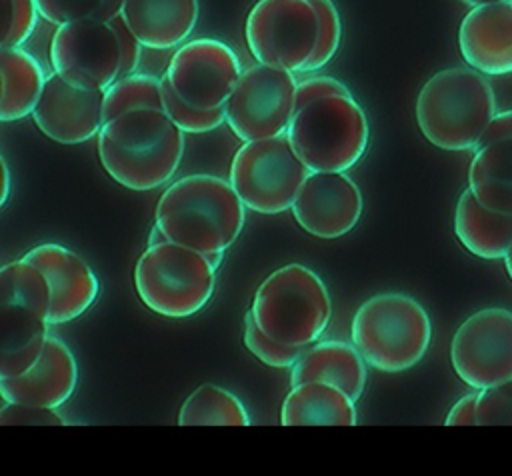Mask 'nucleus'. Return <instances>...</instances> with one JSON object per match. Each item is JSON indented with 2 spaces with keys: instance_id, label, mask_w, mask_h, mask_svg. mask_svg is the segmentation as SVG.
<instances>
[{
  "instance_id": "nucleus-1",
  "label": "nucleus",
  "mask_w": 512,
  "mask_h": 476,
  "mask_svg": "<svg viewBox=\"0 0 512 476\" xmlns=\"http://www.w3.org/2000/svg\"><path fill=\"white\" fill-rule=\"evenodd\" d=\"M368 118L344 82L308 76L296 82L286 136L310 172H346L368 148Z\"/></svg>"
},
{
  "instance_id": "nucleus-2",
  "label": "nucleus",
  "mask_w": 512,
  "mask_h": 476,
  "mask_svg": "<svg viewBox=\"0 0 512 476\" xmlns=\"http://www.w3.org/2000/svg\"><path fill=\"white\" fill-rule=\"evenodd\" d=\"M96 148L102 168L116 184L148 192L176 174L184 154V132L164 108L142 106L104 120Z\"/></svg>"
},
{
  "instance_id": "nucleus-3",
  "label": "nucleus",
  "mask_w": 512,
  "mask_h": 476,
  "mask_svg": "<svg viewBox=\"0 0 512 476\" xmlns=\"http://www.w3.org/2000/svg\"><path fill=\"white\" fill-rule=\"evenodd\" d=\"M246 208L226 178L190 174L158 198L154 228L164 240L206 256L224 254L240 236Z\"/></svg>"
},
{
  "instance_id": "nucleus-4",
  "label": "nucleus",
  "mask_w": 512,
  "mask_h": 476,
  "mask_svg": "<svg viewBox=\"0 0 512 476\" xmlns=\"http://www.w3.org/2000/svg\"><path fill=\"white\" fill-rule=\"evenodd\" d=\"M414 114L432 146L448 152L472 150L496 114V96L488 76L470 66H452L424 82Z\"/></svg>"
},
{
  "instance_id": "nucleus-5",
  "label": "nucleus",
  "mask_w": 512,
  "mask_h": 476,
  "mask_svg": "<svg viewBox=\"0 0 512 476\" xmlns=\"http://www.w3.org/2000/svg\"><path fill=\"white\" fill-rule=\"evenodd\" d=\"M142 44L122 16L106 22H70L56 26L50 40V64L66 82L104 92L140 66Z\"/></svg>"
},
{
  "instance_id": "nucleus-6",
  "label": "nucleus",
  "mask_w": 512,
  "mask_h": 476,
  "mask_svg": "<svg viewBox=\"0 0 512 476\" xmlns=\"http://www.w3.org/2000/svg\"><path fill=\"white\" fill-rule=\"evenodd\" d=\"M350 338L366 366L380 372H404L416 366L432 338L424 306L402 292H382L360 304Z\"/></svg>"
},
{
  "instance_id": "nucleus-7",
  "label": "nucleus",
  "mask_w": 512,
  "mask_h": 476,
  "mask_svg": "<svg viewBox=\"0 0 512 476\" xmlns=\"http://www.w3.org/2000/svg\"><path fill=\"white\" fill-rule=\"evenodd\" d=\"M250 314L268 338L306 348L324 334L332 318V298L314 270L286 264L260 282Z\"/></svg>"
},
{
  "instance_id": "nucleus-8",
  "label": "nucleus",
  "mask_w": 512,
  "mask_h": 476,
  "mask_svg": "<svg viewBox=\"0 0 512 476\" xmlns=\"http://www.w3.org/2000/svg\"><path fill=\"white\" fill-rule=\"evenodd\" d=\"M216 266L212 260L176 242L148 244L134 266V288L142 304L164 318L198 314L212 298Z\"/></svg>"
},
{
  "instance_id": "nucleus-9",
  "label": "nucleus",
  "mask_w": 512,
  "mask_h": 476,
  "mask_svg": "<svg viewBox=\"0 0 512 476\" xmlns=\"http://www.w3.org/2000/svg\"><path fill=\"white\" fill-rule=\"evenodd\" d=\"M310 170L298 158L286 132L244 142L230 164L228 182L246 210L282 214L290 210Z\"/></svg>"
},
{
  "instance_id": "nucleus-10",
  "label": "nucleus",
  "mask_w": 512,
  "mask_h": 476,
  "mask_svg": "<svg viewBox=\"0 0 512 476\" xmlns=\"http://www.w3.org/2000/svg\"><path fill=\"white\" fill-rule=\"evenodd\" d=\"M244 36L256 62L302 74L320 38V12L314 0H258Z\"/></svg>"
},
{
  "instance_id": "nucleus-11",
  "label": "nucleus",
  "mask_w": 512,
  "mask_h": 476,
  "mask_svg": "<svg viewBox=\"0 0 512 476\" xmlns=\"http://www.w3.org/2000/svg\"><path fill=\"white\" fill-rule=\"evenodd\" d=\"M296 82V74L268 64L242 68L224 104L226 124L242 142L286 132Z\"/></svg>"
},
{
  "instance_id": "nucleus-12",
  "label": "nucleus",
  "mask_w": 512,
  "mask_h": 476,
  "mask_svg": "<svg viewBox=\"0 0 512 476\" xmlns=\"http://www.w3.org/2000/svg\"><path fill=\"white\" fill-rule=\"evenodd\" d=\"M242 72L236 52L216 38L182 42L162 78L186 106L200 112L224 110Z\"/></svg>"
},
{
  "instance_id": "nucleus-13",
  "label": "nucleus",
  "mask_w": 512,
  "mask_h": 476,
  "mask_svg": "<svg viewBox=\"0 0 512 476\" xmlns=\"http://www.w3.org/2000/svg\"><path fill=\"white\" fill-rule=\"evenodd\" d=\"M456 376L484 390L512 378V310L490 306L468 316L450 342Z\"/></svg>"
},
{
  "instance_id": "nucleus-14",
  "label": "nucleus",
  "mask_w": 512,
  "mask_h": 476,
  "mask_svg": "<svg viewBox=\"0 0 512 476\" xmlns=\"http://www.w3.org/2000/svg\"><path fill=\"white\" fill-rule=\"evenodd\" d=\"M362 208V192L346 172H310L290 206L298 226L322 240L354 230Z\"/></svg>"
},
{
  "instance_id": "nucleus-15",
  "label": "nucleus",
  "mask_w": 512,
  "mask_h": 476,
  "mask_svg": "<svg viewBox=\"0 0 512 476\" xmlns=\"http://www.w3.org/2000/svg\"><path fill=\"white\" fill-rule=\"evenodd\" d=\"M22 258L30 260L48 282L50 326L80 318L96 302L100 294L98 276L92 266L74 250L58 242H44L28 250Z\"/></svg>"
},
{
  "instance_id": "nucleus-16",
  "label": "nucleus",
  "mask_w": 512,
  "mask_h": 476,
  "mask_svg": "<svg viewBox=\"0 0 512 476\" xmlns=\"http://www.w3.org/2000/svg\"><path fill=\"white\" fill-rule=\"evenodd\" d=\"M104 92L78 88L56 72L48 74L32 110L38 130L58 144H82L102 126Z\"/></svg>"
},
{
  "instance_id": "nucleus-17",
  "label": "nucleus",
  "mask_w": 512,
  "mask_h": 476,
  "mask_svg": "<svg viewBox=\"0 0 512 476\" xmlns=\"http://www.w3.org/2000/svg\"><path fill=\"white\" fill-rule=\"evenodd\" d=\"M468 166V190L494 212L512 214V110L496 112Z\"/></svg>"
},
{
  "instance_id": "nucleus-18",
  "label": "nucleus",
  "mask_w": 512,
  "mask_h": 476,
  "mask_svg": "<svg viewBox=\"0 0 512 476\" xmlns=\"http://www.w3.org/2000/svg\"><path fill=\"white\" fill-rule=\"evenodd\" d=\"M78 384V364L68 344L50 334L38 360L20 376L0 380L4 402L60 408L70 400Z\"/></svg>"
},
{
  "instance_id": "nucleus-19",
  "label": "nucleus",
  "mask_w": 512,
  "mask_h": 476,
  "mask_svg": "<svg viewBox=\"0 0 512 476\" xmlns=\"http://www.w3.org/2000/svg\"><path fill=\"white\" fill-rule=\"evenodd\" d=\"M464 62L484 76L512 72V0L472 6L458 30Z\"/></svg>"
},
{
  "instance_id": "nucleus-20",
  "label": "nucleus",
  "mask_w": 512,
  "mask_h": 476,
  "mask_svg": "<svg viewBox=\"0 0 512 476\" xmlns=\"http://www.w3.org/2000/svg\"><path fill=\"white\" fill-rule=\"evenodd\" d=\"M198 0H124L120 16L148 50L178 48L198 22Z\"/></svg>"
},
{
  "instance_id": "nucleus-21",
  "label": "nucleus",
  "mask_w": 512,
  "mask_h": 476,
  "mask_svg": "<svg viewBox=\"0 0 512 476\" xmlns=\"http://www.w3.org/2000/svg\"><path fill=\"white\" fill-rule=\"evenodd\" d=\"M326 382L344 390L354 402L360 400L366 388L368 370L366 362L352 342L322 340L308 344L298 360L292 364L290 382Z\"/></svg>"
},
{
  "instance_id": "nucleus-22",
  "label": "nucleus",
  "mask_w": 512,
  "mask_h": 476,
  "mask_svg": "<svg viewBox=\"0 0 512 476\" xmlns=\"http://www.w3.org/2000/svg\"><path fill=\"white\" fill-rule=\"evenodd\" d=\"M354 400L326 382H298L284 398L280 410L282 426H354Z\"/></svg>"
},
{
  "instance_id": "nucleus-23",
  "label": "nucleus",
  "mask_w": 512,
  "mask_h": 476,
  "mask_svg": "<svg viewBox=\"0 0 512 476\" xmlns=\"http://www.w3.org/2000/svg\"><path fill=\"white\" fill-rule=\"evenodd\" d=\"M454 234L476 258L502 260L512 244V214L486 208L466 188L456 202Z\"/></svg>"
},
{
  "instance_id": "nucleus-24",
  "label": "nucleus",
  "mask_w": 512,
  "mask_h": 476,
  "mask_svg": "<svg viewBox=\"0 0 512 476\" xmlns=\"http://www.w3.org/2000/svg\"><path fill=\"white\" fill-rule=\"evenodd\" d=\"M48 320L20 304H0V380L24 374L40 356Z\"/></svg>"
},
{
  "instance_id": "nucleus-25",
  "label": "nucleus",
  "mask_w": 512,
  "mask_h": 476,
  "mask_svg": "<svg viewBox=\"0 0 512 476\" xmlns=\"http://www.w3.org/2000/svg\"><path fill=\"white\" fill-rule=\"evenodd\" d=\"M0 74L4 84L0 122H14L30 116L46 80L40 62L22 46L6 48L0 50Z\"/></svg>"
},
{
  "instance_id": "nucleus-26",
  "label": "nucleus",
  "mask_w": 512,
  "mask_h": 476,
  "mask_svg": "<svg viewBox=\"0 0 512 476\" xmlns=\"http://www.w3.org/2000/svg\"><path fill=\"white\" fill-rule=\"evenodd\" d=\"M180 426H250L238 396L216 384H200L180 406Z\"/></svg>"
},
{
  "instance_id": "nucleus-27",
  "label": "nucleus",
  "mask_w": 512,
  "mask_h": 476,
  "mask_svg": "<svg viewBox=\"0 0 512 476\" xmlns=\"http://www.w3.org/2000/svg\"><path fill=\"white\" fill-rule=\"evenodd\" d=\"M0 304H20L48 320L50 288L44 274L26 258L0 266Z\"/></svg>"
},
{
  "instance_id": "nucleus-28",
  "label": "nucleus",
  "mask_w": 512,
  "mask_h": 476,
  "mask_svg": "<svg viewBox=\"0 0 512 476\" xmlns=\"http://www.w3.org/2000/svg\"><path fill=\"white\" fill-rule=\"evenodd\" d=\"M142 106H154L164 108L162 104V92H160V78L152 74H128L124 78H118L114 84H110L104 90V104H102V122L110 120L112 116L142 108Z\"/></svg>"
},
{
  "instance_id": "nucleus-29",
  "label": "nucleus",
  "mask_w": 512,
  "mask_h": 476,
  "mask_svg": "<svg viewBox=\"0 0 512 476\" xmlns=\"http://www.w3.org/2000/svg\"><path fill=\"white\" fill-rule=\"evenodd\" d=\"M38 16L50 24L106 22L120 14L124 0H34Z\"/></svg>"
},
{
  "instance_id": "nucleus-30",
  "label": "nucleus",
  "mask_w": 512,
  "mask_h": 476,
  "mask_svg": "<svg viewBox=\"0 0 512 476\" xmlns=\"http://www.w3.org/2000/svg\"><path fill=\"white\" fill-rule=\"evenodd\" d=\"M38 18L34 0H0V50L22 46Z\"/></svg>"
},
{
  "instance_id": "nucleus-31",
  "label": "nucleus",
  "mask_w": 512,
  "mask_h": 476,
  "mask_svg": "<svg viewBox=\"0 0 512 476\" xmlns=\"http://www.w3.org/2000/svg\"><path fill=\"white\" fill-rule=\"evenodd\" d=\"M160 92H162V104L164 112L170 116V120L186 134H204L220 128L226 122L224 110H214V112H200L184 102L170 90L168 82L160 76Z\"/></svg>"
},
{
  "instance_id": "nucleus-32",
  "label": "nucleus",
  "mask_w": 512,
  "mask_h": 476,
  "mask_svg": "<svg viewBox=\"0 0 512 476\" xmlns=\"http://www.w3.org/2000/svg\"><path fill=\"white\" fill-rule=\"evenodd\" d=\"M244 346L258 358L262 364L272 368H292L304 348L286 346L268 338L254 322L250 310L244 316Z\"/></svg>"
},
{
  "instance_id": "nucleus-33",
  "label": "nucleus",
  "mask_w": 512,
  "mask_h": 476,
  "mask_svg": "<svg viewBox=\"0 0 512 476\" xmlns=\"http://www.w3.org/2000/svg\"><path fill=\"white\" fill-rule=\"evenodd\" d=\"M314 4L320 12V38L314 56L306 66V72H316L326 66L334 58L342 38V20L336 4L332 0H314Z\"/></svg>"
},
{
  "instance_id": "nucleus-34",
  "label": "nucleus",
  "mask_w": 512,
  "mask_h": 476,
  "mask_svg": "<svg viewBox=\"0 0 512 476\" xmlns=\"http://www.w3.org/2000/svg\"><path fill=\"white\" fill-rule=\"evenodd\" d=\"M476 426L512 424V378L478 390Z\"/></svg>"
},
{
  "instance_id": "nucleus-35",
  "label": "nucleus",
  "mask_w": 512,
  "mask_h": 476,
  "mask_svg": "<svg viewBox=\"0 0 512 476\" xmlns=\"http://www.w3.org/2000/svg\"><path fill=\"white\" fill-rule=\"evenodd\" d=\"M66 418L56 408L6 402L0 408V426H66Z\"/></svg>"
},
{
  "instance_id": "nucleus-36",
  "label": "nucleus",
  "mask_w": 512,
  "mask_h": 476,
  "mask_svg": "<svg viewBox=\"0 0 512 476\" xmlns=\"http://www.w3.org/2000/svg\"><path fill=\"white\" fill-rule=\"evenodd\" d=\"M476 402H478V392L462 396L450 408L444 424L446 426H474V422H476Z\"/></svg>"
},
{
  "instance_id": "nucleus-37",
  "label": "nucleus",
  "mask_w": 512,
  "mask_h": 476,
  "mask_svg": "<svg viewBox=\"0 0 512 476\" xmlns=\"http://www.w3.org/2000/svg\"><path fill=\"white\" fill-rule=\"evenodd\" d=\"M8 196H10V170L4 156L0 154V208L8 202Z\"/></svg>"
},
{
  "instance_id": "nucleus-38",
  "label": "nucleus",
  "mask_w": 512,
  "mask_h": 476,
  "mask_svg": "<svg viewBox=\"0 0 512 476\" xmlns=\"http://www.w3.org/2000/svg\"><path fill=\"white\" fill-rule=\"evenodd\" d=\"M504 266H506V272H508V276H510V280H512V244H510V248H508V252L504 254Z\"/></svg>"
},
{
  "instance_id": "nucleus-39",
  "label": "nucleus",
  "mask_w": 512,
  "mask_h": 476,
  "mask_svg": "<svg viewBox=\"0 0 512 476\" xmlns=\"http://www.w3.org/2000/svg\"><path fill=\"white\" fill-rule=\"evenodd\" d=\"M460 2H464L466 6H480V4H490V2H498V0H460Z\"/></svg>"
},
{
  "instance_id": "nucleus-40",
  "label": "nucleus",
  "mask_w": 512,
  "mask_h": 476,
  "mask_svg": "<svg viewBox=\"0 0 512 476\" xmlns=\"http://www.w3.org/2000/svg\"><path fill=\"white\" fill-rule=\"evenodd\" d=\"M2 90H4V84H2V74H0V100H2Z\"/></svg>"
}]
</instances>
